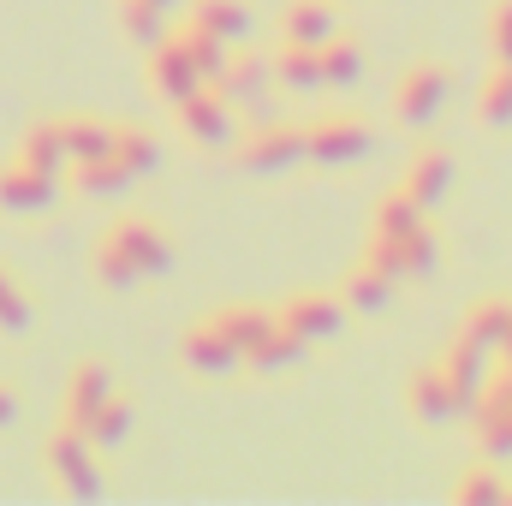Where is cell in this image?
<instances>
[{
	"label": "cell",
	"mask_w": 512,
	"mask_h": 506,
	"mask_svg": "<svg viewBox=\"0 0 512 506\" xmlns=\"http://www.w3.org/2000/svg\"><path fill=\"white\" fill-rule=\"evenodd\" d=\"M48 471H54V483H60L72 501H96V495H102L96 447H90V435L72 429V423H60V429L48 435Z\"/></svg>",
	"instance_id": "1"
},
{
	"label": "cell",
	"mask_w": 512,
	"mask_h": 506,
	"mask_svg": "<svg viewBox=\"0 0 512 506\" xmlns=\"http://www.w3.org/2000/svg\"><path fill=\"white\" fill-rule=\"evenodd\" d=\"M233 155L245 173H286L304 161V126H286V120H262L256 131L233 137Z\"/></svg>",
	"instance_id": "2"
},
{
	"label": "cell",
	"mask_w": 512,
	"mask_h": 506,
	"mask_svg": "<svg viewBox=\"0 0 512 506\" xmlns=\"http://www.w3.org/2000/svg\"><path fill=\"white\" fill-rule=\"evenodd\" d=\"M471 429H477V447H483V459H512V381L489 376L483 381V393L471 399Z\"/></svg>",
	"instance_id": "3"
},
{
	"label": "cell",
	"mask_w": 512,
	"mask_h": 506,
	"mask_svg": "<svg viewBox=\"0 0 512 506\" xmlns=\"http://www.w3.org/2000/svg\"><path fill=\"white\" fill-rule=\"evenodd\" d=\"M370 143H376V131L364 120H316V126H304V155L316 167H352V161L370 155Z\"/></svg>",
	"instance_id": "4"
},
{
	"label": "cell",
	"mask_w": 512,
	"mask_h": 506,
	"mask_svg": "<svg viewBox=\"0 0 512 506\" xmlns=\"http://www.w3.org/2000/svg\"><path fill=\"white\" fill-rule=\"evenodd\" d=\"M179 108V131L197 143V149H233V137H239V126H233V108L203 84V90H191L185 102H173Z\"/></svg>",
	"instance_id": "5"
},
{
	"label": "cell",
	"mask_w": 512,
	"mask_h": 506,
	"mask_svg": "<svg viewBox=\"0 0 512 506\" xmlns=\"http://www.w3.org/2000/svg\"><path fill=\"white\" fill-rule=\"evenodd\" d=\"M370 268H382L393 280H429V268H435V239H429V227H411V233H393V239H370V256H364Z\"/></svg>",
	"instance_id": "6"
},
{
	"label": "cell",
	"mask_w": 512,
	"mask_h": 506,
	"mask_svg": "<svg viewBox=\"0 0 512 506\" xmlns=\"http://www.w3.org/2000/svg\"><path fill=\"white\" fill-rule=\"evenodd\" d=\"M447 90H453L447 66H411V72L399 78V90H393V114H399L405 126H429V120L447 108Z\"/></svg>",
	"instance_id": "7"
},
{
	"label": "cell",
	"mask_w": 512,
	"mask_h": 506,
	"mask_svg": "<svg viewBox=\"0 0 512 506\" xmlns=\"http://www.w3.org/2000/svg\"><path fill=\"white\" fill-rule=\"evenodd\" d=\"M274 322H280L286 334H298L304 346H316V340H334V334L346 328V304H340V298H322V292H298V298L280 304Z\"/></svg>",
	"instance_id": "8"
},
{
	"label": "cell",
	"mask_w": 512,
	"mask_h": 506,
	"mask_svg": "<svg viewBox=\"0 0 512 506\" xmlns=\"http://www.w3.org/2000/svg\"><path fill=\"white\" fill-rule=\"evenodd\" d=\"M179 358H185V370H191V376H209V381H227V376H239V370H245L239 346H233L215 322H197V328L185 334Z\"/></svg>",
	"instance_id": "9"
},
{
	"label": "cell",
	"mask_w": 512,
	"mask_h": 506,
	"mask_svg": "<svg viewBox=\"0 0 512 506\" xmlns=\"http://www.w3.org/2000/svg\"><path fill=\"white\" fill-rule=\"evenodd\" d=\"M489 358H495V352H483V346H477V340H465V334L435 358L441 381L453 387V399H459L465 411H471V399H477V393H483V381H489Z\"/></svg>",
	"instance_id": "10"
},
{
	"label": "cell",
	"mask_w": 512,
	"mask_h": 506,
	"mask_svg": "<svg viewBox=\"0 0 512 506\" xmlns=\"http://www.w3.org/2000/svg\"><path fill=\"white\" fill-rule=\"evenodd\" d=\"M54 173H42V167H30V161H6L0 167V209H12V215H42L48 203H54Z\"/></svg>",
	"instance_id": "11"
},
{
	"label": "cell",
	"mask_w": 512,
	"mask_h": 506,
	"mask_svg": "<svg viewBox=\"0 0 512 506\" xmlns=\"http://www.w3.org/2000/svg\"><path fill=\"white\" fill-rule=\"evenodd\" d=\"M268 84H274V78H268V60H227V72H221L209 90H215L227 108H245V114L262 120V114H268Z\"/></svg>",
	"instance_id": "12"
},
{
	"label": "cell",
	"mask_w": 512,
	"mask_h": 506,
	"mask_svg": "<svg viewBox=\"0 0 512 506\" xmlns=\"http://www.w3.org/2000/svg\"><path fill=\"white\" fill-rule=\"evenodd\" d=\"M149 90H155L161 102H185L191 90H203V78L191 72V60H185V48H179L173 36H161V42L149 48Z\"/></svg>",
	"instance_id": "13"
},
{
	"label": "cell",
	"mask_w": 512,
	"mask_h": 506,
	"mask_svg": "<svg viewBox=\"0 0 512 506\" xmlns=\"http://www.w3.org/2000/svg\"><path fill=\"white\" fill-rule=\"evenodd\" d=\"M114 393V376H108V364H96V358H84L72 381H66V399H60V423H72V429H84L90 417H96V405Z\"/></svg>",
	"instance_id": "14"
},
{
	"label": "cell",
	"mask_w": 512,
	"mask_h": 506,
	"mask_svg": "<svg viewBox=\"0 0 512 506\" xmlns=\"http://www.w3.org/2000/svg\"><path fill=\"white\" fill-rule=\"evenodd\" d=\"M399 191H405L417 209H435V203H447V191H453V155H447V149H423V155L405 167Z\"/></svg>",
	"instance_id": "15"
},
{
	"label": "cell",
	"mask_w": 512,
	"mask_h": 506,
	"mask_svg": "<svg viewBox=\"0 0 512 506\" xmlns=\"http://www.w3.org/2000/svg\"><path fill=\"white\" fill-rule=\"evenodd\" d=\"M405 399H411V417H417V423H429V429H441V423H453V417L465 411V405L453 399V387L441 381V370H435V364L411 376V387H405Z\"/></svg>",
	"instance_id": "16"
},
{
	"label": "cell",
	"mask_w": 512,
	"mask_h": 506,
	"mask_svg": "<svg viewBox=\"0 0 512 506\" xmlns=\"http://www.w3.org/2000/svg\"><path fill=\"white\" fill-rule=\"evenodd\" d=\"M108 239H114L131 262H137V274H167V268H173L167 239H161L149 221H114V227H108Z\"/></svg>",
	"instance_id": "17"
},
{
	"label": "cell",
	"mask_w": 512,
	"mask_h": 506,
	"mask_svg": "<svg viewBox=\"0 0 512 506\" xmlns=\"http://www.w3.org/2000/svg\"><path fill=\"white\" fill-rule=\"evenodd\" d=\"M268 78L304 96V90H322V60H316V48H304V42H286V36H280V54L268 60Z\"/></svg>",
	"instance_id": "18"
},
{
	"label": "cell",
	"mask_w": 512,
	"mask_h": 506,
	"mask_svg": "<svg viewBox=\"0 0 512 506\" xmlns=\"http://www.w3.org/2000/svg\"><path fill=\"white\" fill-rule=\"evenodd\" d=\"M280 36L286 42H304V48H322L334 36V6L328 0H292L280 12Z\"/></svg>",
	"instance_id": "19"
},
{
	"label": "cell",
	"mask_w": 512,
	"mask_h": 506,
	"mask_svg": "<svg viewBox=\"0 0 512 506\" xmlns=\"http://www.w3.org/2000/svg\"><path fill=\"white\" fill-rule=\"evenodd\" d=\"M185 24H197V30H209L215 42H239V36L251 30V12H245V0H197Z\"/></svg>",
	"instance_id": "20"
},
{
	"label": "cell",
	"mask_w": 512,
	"mask_h": 506,
	"mask_svg": "<svg viewBox=\"0 0 512 506\" xmlns=\"http://www.w3.org/2000/svg\"><path fill=\"white\" fill-rule=\"evenodd\" d=\"M298 358H304V340H298V334H286L280 322H274L251 352H245V364H251L256 376H280V370H292Z\"/></svg>",
	"instance_id": "21"
},
{
	"label": "cell",
	"mask_w": 512,
	"mask_h": 506,
	"mask_svg": "<svg viewBox=\"0 0 512 506\" xmlns=\"http://www.w3.org/2000/svg\"><path fill=\"white\" fill-rule=\"evenodd\" d=\"M507 328H512L507 298H483V304H471V316H465V340H477L483 352H501V346H507Z\"/></svg>",
	"instance_id": "22"
},
{
	"label": "cell",
	"mask_w": 512,
	"mask_h": 506,
	"mask_svg": "<svg viewBox=\"0 0 512 506\" xmlns=\"http://www.w3.org/2000/svg\"><path fill=\"white\" fill-rule=\"evenodd\" d=\"M173 42L185 48V60H191V72H197L203 84H215V78L227 72V42H215L209 30H197V24H185V30H173Z\"/></svg>",
	"instance_id": "23"
},
{
	"label": "cell",
	"mask_w": 512,
	"mask_h": 506,
	"mask_svg": "<svg viewBox=\"0 0 512 506\" xmlns=\"http://www.w3.org/2000/svg\"><path fill=\"white\" fill-rule=\"evenodd\" d=\"M72 185L84 197H120V191H131V173L114 155H96V161H72Z\"/></svg>",
	"instance_id": "24"
},
{
	"label": "cell",
	"mask_w": 512,
	"mask_h": 506,
	"mask_svg": "<svg viewBox=\"0 0 512 506\" xmlns=\"http://www.w3.org/2000/svg\"><path fill=\"white\" fill-rule=\"evenodd\" d=\"M108 155H114V161L126 167L131 179H143V173H149V167L161 161L155 137H149V131H137V126H114V131H108Z\"/></svg>",
	"instance_id": "25"
},
{
	"label": "cell",
	"mask_w": 512,
	"mask_h": 506,
	"mask_svg": "<svg viewBox=\"0 0 512 506\" xmlns=\"http://www.w3.org/2000/svg\"><path fill=\"white\" fill-rule=\"evenodd\" d=\"M316 60H322V90H352L364 78V54L352 42H340V36H328L316 48Z\"/></svg>",
	"instance_id": "26"
},
{
	"label": "cell",
	"mask_w": 512,
	"mask_h": 506,
	"mask_svg": "<svg viewBox=\"0 0 512 506\" xmlns=\"http://www.w3.org/2000/svg\"><path fill=\"white\" fill-rule=\"evenodd\" d=\"M131 417H137V411H131V399H126V393H108V399L96 405V417L84 423L90 447H120V441L131 435Z\"/></svg>",
	"instance_id": "27"
},
{
	"label": "cell",
	"mask_w": 512,
	"mask_h": 506,
	"mask_svg": "<svg viewBox=\"0 0 512 506\" xmlns=\"http://www.w3.org/2000/svg\"><path fill=\"white\" fill-rule=\"evenodd\" d=\"M54 131H60V155L66 161H96V155H108V131L102 120H54Z\"/></svg>",
	"instance_id": "28"
},
{
	"label": "cell",
	"mask_w": 512,
	"mask_h": 506,
	"mask_svg": "<svg viewBox=\"0 0 512 506\" xmlns=\"http://www.w3.org/2000/svg\"><path fill=\"white\" fill-rule=\"evenodd\" d=\"M209 322H215V328H221V334H227V340L239 346V358L251 352V346L262 340V334H268V328H274V316H268V310H251V304H233V310H215Z\"/></svg>",
	"instance_id": "29"
},
{
	"label": "cell",
	"mask_w": 512,
	"mask_h": 506,
	"mask_svg": "<svg viewBox=\"0 0 512 506\" xmlns=\"http://www.w3.org/2000/svg\"><path fill=\"white\" fill-rule=\"evenodd\" d=\"M477 120L483 126H512V66H489L483 90H477Z\"/></svg>",
	"instance_id": "30"
},
{
	"label": "cell",
	"mask_w": 512,
	"mask_h": 506,
	"mask_svg": "<svg viewBox=\"0 0 512 506\" xmlns=\"http://www.w3.org/2000/svg\"><path fill=\"white\" fill-rule=\"evenodd\" d=\"M387 298H393V274L370 268V262L346 280V304H352L358 316H376V310H387Z\"/></svg>",
	"instance_id": "31"
},
{
	"label": "cell",
	"mask_w": 512,
	"mask_h": 506,
	"mask_svg": "<svg viewBox=\"0 0 512 506\" xmlns=\"http://www.w3.org/2000/svg\"><path fill=\"white\" fill-rule=\"evenodd\" d=\"M18 161H30V167H42V173H60V167H66L54 120H36V126H30L24 137H18Z\"/></svg>",
	"instance_id": "32"
},
{
	"label": "cell",
	"mask_w": 512,
	"mask_h": 506,
	"mask_svg": "<svg viewBox=\"0 0 512 506\" xmlns=\"http://www.w3.org/2000/svg\"><path fill=\"white\" fill-rule=\"evenodd\" d=\"M96 280H102V286H114V292H126V286L143 280V274H137V262H131L108 233H102V245H96Z\"/></svg>",
	"instance_id": "33"
},
{
	"label": "cell",
	"mask_w": 512,
	"mask_h": 506,
	"mask_svg": "<svg viewBox=\"0 0 512 506\" xmlns=\"http://www.w3.org/2000/svg\"><path fill=\"white\" fill-rule=\"evenodd\" d=\"M120 24H126V36L137 48H155L167 30H161V6H149V0H120Z\"/></svg>",
	"instance_id": "34"
},
{
	"label": "cell",
	"mask_w": 512,
	"mask_h": 506,
	"mask_svg": "<svg viewBox=\"0 0 512 506\" xmlns=\"http://www.w3.org/2000/svg\"><path fill=\"white\" fill-rule=\"evenodd\" d=\"M411 227H423V209H417L405 191H387L382 203H376V233L393 239V233H411Z\"/></svg>",
	"instance_id": "35"
},
{
	"label": "cell",
	"mask_w": 512,
	"mask_h": 506,
	"mask_svg": "<svg viewBox=\"0 0 512 506\" xmlns=\"http://www.w3.org/2000/svg\"><path fill=\"white\" fill-rule=\"evenodd\" d=\"M512 489L495 477V471H471L465 483H459V506H507Z\"/></svg>",
	"instance_id": "36"
},
{
	"label": "cell",
	"mask_w": 512,
	"mask_h": 506,
	"mask_svg": "<svg viewBox=\"0 0 512 506\" xmlns=\"http://www.w3.org/2000/svg\"><path fill=\"white\" fill-rule=\"evenodd\" d=\"M0 334H30V298L12 274H0Z\"/></svg>",
	"instance_id": "37"
},
{
	"label": "cell",
	"mask_w": 512,
	"mask_h": 506,
	"mask_svg": "<svg viewBox=\"0 0 512 506\" xmlns=\"http://www.w3.org/2000/svg\"><path fill=\"white\" fill-rule=\"evenodd\" d=\"M489 54L512 66V0H495L489 6Z\"/></svg>",
	"instance_id": "38"
},
{
	"label": "cell",
	"mask_w": 512,
	"mask_h": 506,
	"mask_svg": "<svg viewBox=\"0 0 512 506\" xmlns=\"http://www.w3.org/2000/svg\"><path fill=\"white\" fill-rule=\"evenodd\" d=\"M12 417H18V399H12V393H6V387H0V429H6V423H12Z\"/></svg>",
	"instance_id": "39"
},
{
	"label": "cell",
	"mask_w": 512,
	"mask_h": 506,
	"mask_svg": "<svg viewBox=\"0 0 512 506\" xmlns=\"http://www.w3.org/2000/svg\"><path fill=\"white\" fill-rule=\"evenodd\" d=\"M149 6H161V12H167V6H173V0H149Z\"/></svg>",
	"instance_id": "40"
},
{
	"label": "cell",
	"mask_w": 512,
	"mask_h": 506,
	"mask_svg": "<svg viewBox=\"0 0 512 506\" xmlns=\"http://www.w3.org/2000/svg\"><path fill=\"white\" fill-rule=\"evenodd\" d=\"M501 352H512V328H507V346H501Z\"/></svg>",
	"instance_id": "41"
}]
</instances>
